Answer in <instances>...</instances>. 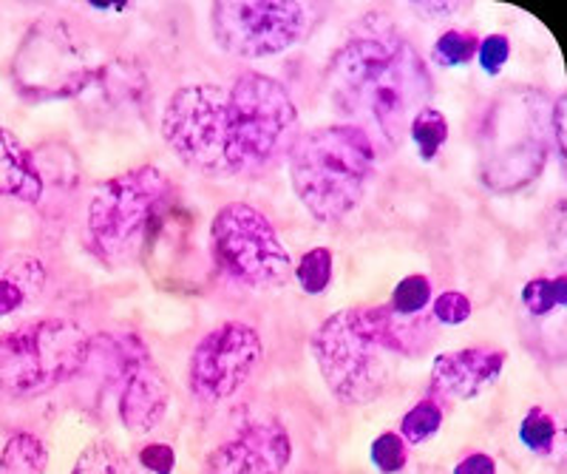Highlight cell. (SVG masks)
Listing matches in <instances>:
<instances>
[{
	"mask_svg": "<svg viewBox=\"0 0 567 474\" xmlns=\"http://www.w3.org/2000/svg\"><path fill=\"white\" fill-rule=\"evenodd\" d=\"M140 463L145 468H151L154 474H171L174 472L176 455L174 449L165 446V443H148V446L140 452Z\"/></svg>",
	"mask_w": 567,
	"mask_h": 474,
	"instance_id": "f1b7e54d",
	"label": "cell"
},
{
	"mask_svg": "<svg viewBox=\"0 0 567 474\" xmlns=\"http://www.w3.org/2000/svg\"><path fill=\"white\" fill-rule=\"evenodd\" d=\"M290 457V435L278 423H252L213 452L205 474H284Z\"/></svg>",
	"mask_w": 567,
	"mask_h": 474,
	"instance_id": "4fadbf2b",
	"label": "cell"
},
{
	"mask_svg": "<svg viewBox=\"0 0 567 474\" xmlns=\"http://www.w3.org/2000/svg\"><path fill=\"white\" fill-rule=\"evenodd\" d=\"M372 461L383 474H394L406 466V441L394 432H386L372 443Z\"/></svg>",
	"mask_w": 567,
	"mask_h": 474,
	"instance_id": "484cf974",
	"label": "cell"
},
{
	"mask_svg": "<svg viewBox=\"0 0 567 474\" xmlns=\"http://www.w3.org/2000/svg\"><path fill=\"white\" fill-rule=\"evenodd\" d=\"M265 344L250 324L225 321L207 332L190 356V392L202 403L233 398L261 364Z\"/></svg>",
	"mask_w": 567,
	"mask_h": 474,
	"instance_id": "7c38bea8",
	"label": "cell"
},
{
	"mask_svg": "<svg viewBox=\"0 0 567 474\" xmlns=\"http://www.w3.org/2000/svg\"><path fill=\"white\" fill-rule=\"evenodd\" d=\"M227 109L239 174L276 163L296 143L298 109L278 80L261 72L241 74L227 92Z\"/></svg>",
	"mask_w": 567,
	"mask_h": 474,
	"instance_id": "52a82bcc",
	"label": "cell"
},
{
	"mask_svg": "<svg viewBox=\"0 0 567 474\" xmlns=\"http://www.w3.org/2000/svg\"><path fill=\"white\" fill-rule=\"evenodd\" d=\"M440 423H443V410L440 403L425 398V401L414 403L412 410L406 412L403 423H400V437L409 443H423L432 435H437Z\"/></svg>",
	"mask_w": 567,
	"mask_h": 474,
	"instance_id": "44dd1931",
	"label": "cell"
},
{
	"mask_svg": "<svg viewBox=\"0 0 567 474\" xmlns=\"http://www.w3.org/2000/svg\"><path fill=\"white\" fill-rule=\"evenodd\" d=\"M556 437V423L554 418L545 410H530L528 415L523 418V426H519V441L530 449V452H548L554 446Z\"/></svg>",
	"mask_w": 567,
	"mask_h": 474,
	"instance_id": "d4e9b609",
	"label": "cell"
},
{
	"mask_svg": "<svg viewBox=\"0 0 567 474\" xmlns=\"http://www.w3.org/2000/svg\"><path fill=\"white\" fill-rule=\"evenodd\" d=\"M409 134H412L414 145H417L420 159L432 163L434 156L440 154V148H443L445 140H449V123H445V117L437 109L425 105L423 111L414 114L412 125H409Z\"/></svg>",
	"mask_w": 567,
	"mask_h": 474,
	"instance_id": "ac0fdd59",
	"label": "cell"
},
{
	"mask_svg": "<svg viewBox=\"0 0 567 474\" xmlns=\"http://www.w3.org/2000/svg\"><path fill=\"white\" fill-rule=\"evenodd\" d=\"M296 279L301 285L303 292L318 296L329 287L332 281V250L329 247H312L301 256L296 267Z\"/></svg>",
	"mask_w": 567,
	"mask_h": 474,
	"instance_id": "ffe728a7",
	"label": "cell"
},
{
	"mask_svg": "<svg viewBox=\"0 0 567 474\" xmlns=\"http://www.w3.org/2000/svg\"><path fill=\"white\" fill-rule=\"evenodd\" d=\"M12 78L27 100H69L97 80V69L65 20L40 18L20 40Z\"/></svg>",
	"mask_w": 567,
	"mask_h": 474,
	"instance_id": "9c48e42d",
	"label": "cell"
},
{
	"mask_svg": "<svg viewBox=\"0 0 567 474\" xmlns=\"http://www.w3.org/2000/svg\"><path fill=\"white\" fill-rule=\"evenodd\" d=\"M434 338L432 319L400 316L392 307H352L332 312L312 332V358L332 395L363 406L386 390L398 358H414Z\"/></svg>",
	"mask_w": 567,
	"mask_h": 474,
	"instance_id": "7a4b0ae2",
	"label": "cell"
},
{
	"mask_svg": "<svg viewBox=\"0 0 567 474\" xmlns=\"http://www.w3.org/2000/svg\"><path fill=\"white\" fill-rule=\"evenodd\" d=\"M91 336L69 319H45L0 338V392L29 398L85 370Z\"/></svg>",
	"mask_w": 567,
	"mask_h": 474,
	"instance_id": "8992f818",
	"label": "cell"
},
{
	"mask_svg": "<svg viewBox=\"0 0 567 474\" xmlns=\"http://www.w3.org/2000/svg\"><path fill=\"white\" fill-rule=\"evenodd\" d=\"M523 305L530 316H548L556 307L567 305V276L556 279H530L523 287Z\"/></svg>",
	"mask_w": 567,
	"mask_h": 474,
	"instance_id": "d6986e66",
	"label": "cell"
},
{
	"mask_svg": "<svg viewBox=\"0 0 567 474\" xmlns=\"http://www.w3.org/2000/svg\"><path fill=\"white\" fill-rule=\"evenodd\" d=\"M508 58H511V43L505 34H488L485 40H480L477 60H480V69H483L485 74L494 78V74L503 72Z\"/></svg>",
	"mask_w": 567,
	"mask_h": 474,
	"instance_id": "4316f807",
	"label": "cell"
},
{
	"mask_svg": "<svg viewBox=\"0 0 567 474\" xmlns=\"http://www.w3.org/2000/svg\"><path fill=\"white\" fill-rule=\"evenodd\" d=\"M29 299V290L18 276H0V316H9Z\"/></svg>",
	"mask_w": 567,
	"mask_h": 474,
	"instance_id": "f546056e",
	"label": "cell"
},
{
	"mask_svg": "<svg viewBox=\"0 0 567 474\" xmlns=\"http://www.w3.org/2000/svg\"><path fill=\"white\" fill-rule=\"evenodd\" d=\"M43 174L34 163L32 151L12 131L0 128V196L34 205L43 199Z\"/></svg>",
	"mask_w": 567,
	"mask_h": 474,
	"instance_id": "2e32d148",
	"label": "cell"
},
{
	"mask_svg": "<svg viewBox=\"0 0 567 474\" xmlns=\"http://www.w3.org/2000/svg\"><path fill=\"white\" fill-rule=\"evenodd\" d=\"M432 301V281L425 276H406L392 292V310L400 316H420L425 305Z\"/></svg>",
	"mask_w": 567,
	"mask_h": 474,
	"instance_id": "cb8c5ba5",
	"label": "cell"
},
{
	"mask_svg": "<svg viewBox=\"0 0 567 474\" xmlns=\"http://www.w3.org/2000/svg\"><path fill=\"white\" fill-rule=\"evenodd\" d=\"M550 128H554L556 151H559V156L565 159V97L554 100V109H550Z\"/></svg>",
	"mask_w": 567,
	"mask_h": 474,
	"instance_id": "1f68e13d",
	"label": "cell"
},
{
	"mask_svg": "<svg viewBox=\"0 0 567 474\" xmlns=\"http://www.w3.org/2000/svg\"><path fill=\"white\" fill-rule=\"evenodd\" d=\"M505 367L503 350L468 347V350L443 352L432 364V390L452 401H468L499 378Z\"/></svg>",
	"mask_w": 567,
	"mask_h": 474,
	"instance_id": "9a60e30c",
	"label": "cell"
},
{
	"mask_svg": "<svg viewBox=\"0 0 567 474\" xmlns=\"http://www.w3.org/2000/svg\"><path fill=\"white\" fill-rule=\"evenodd\" d=\"M432 74L412 43L392 32H369L349 40L329 65V92L336 105L369 140L398 148L414 114L432 97Z\"/></svg>",
	"mask_w": 567,
	"mask_h": 474,
	"instance_id": "6da1fadb",
	"label": "cell"
},
{
	"mask_svg": "<svg viewBox=\"0 0 567 474\" xmlns=\"http://www.w3.org/2000/svg\"><path fill=\"white\" fill-rule=\"evenodd\" d=\"M471 316V301L468 296L457 290H449V292H440L437 301H434V319L440 324H449V327H460L465 324Z\"/></svg>",
	"mask_w": 567,
	"mask_h": 474,
	"instance_id": "83f0119b",
	"label": "cell"
},
{
	"mask_svg": "<svg viewBox=\"0 0 567 474\" xmlns=\"http://www.w3.org/2000/svg\"><path fill=\"white\" fill-rule=\"evenodd\" d=\"M49 463L45 443L32 432H18L9 437L0 455V474H43Z\"/></svg>",
	"mask_w": 567,
	"mask_h": 474,
	"instance_id": "e0dca14e",
	"label": "cell"
},
{
	"mask_svg": "<svg viewBox=\"0 0 567 474\" xmlns=\"http://www.w3.org/2000/svg\"><path fill=\"white\" fill-rule=\"evenodd\" d=\"M454 474H496V463L491 455L477 452V455L463 457V461L457 463V468H454Z\"/></svg>",
	"mask_w": 567,
	"mask_h": 474,
	"instance_id": "4dcf8cb0",
	"label": "cell"
},
{
	"mask_svg": "<svg viewBox=\"0 0 567 474\" xmlns=\"http://www.w3.org/2000/svg\"><path fill=\"white\" fill-rule=\"evenodd\" d=\"M162 134L187 168L210 176L239 174L227 92L219 85H185L174 92L162 114Z\"/></svg>",
	"mask_w": 567,
	"mask_h": 474,
	"instance_id": "ba28073f",
	"label": "cell"
},
{
	"mask_svg": "<svg viewBox=\"0 0 567 474\" xmlns=\"http://www.w3.org/2000/svg\"><path fill=\"white\" fill-rule=\"evenodd\" d=\"M210 245L221 270L247 287H278L292 274V259L272 221L247 202H230L216 214Z\"/></svg>",
	"mask_w": 567,
	"mask_h": 474,
	"instance_id": "30bf717a",
	"label": "cell"
},
{
	"mask_svg": "<svg viewBox=\"0 0 567 474\" xmlns=\"http://www.w3.org/2000/svg\"><path fill=\"white\" fill-rule=\"evenodd\" d=\"M310 3L296 0H227L213 3V38L227 54L261 60L292 49L307 34Z\"/></svg>",
	"mask_w": 567,
	"mask_h": 474,
	"instance_id": "8fae6325",
	"label": "cell"
},
{
	"mask_svg": "<svg viewBox=\"0 0 567 474\" xmlns=\"http://www.w3.org/2000/svg\"><path fill=\"white\" fill-rule=\"evenodd\" d=\"M171 403L168 378L156 370L148 352L136 350L131 358L128 370L123 378V392H120V421L134 435H145L165 418Z\"/></svg>",
	"mask_w": 567,
	"mask_h": 474,
	"instance_id": "5bb4252c",
	"label": "cell"
},
{
	"mask_svg": "<svg viewBox=\"0 0 567 474\" xmlns=\"http://www.w3.org/2000/svg\"><path fill=\"white\" fill-rule=\"evenodd\" d=\"M550 97L514 85L491 103L480 128V176L496 194L528 188L550 154Z\"/></svg>",
	"mask_w": 567,
	"mask_h": 474,
	"instance_id": "277c9868",
	"label": "cell"
},
{
	"mask_svg": "<svg viewBox=\"0 0 567 474\" xmlns=\"http://www.w3.org/2000/svg\"><path fill=\"white\" fill-rule=\"evenodd\" d=\"M171 194L174 183L156 165H140L100 185L85 210V234L94 254L111 265L136 256L168 208Z\"/></svg>",
	"mask_w": 567,
	"mask_h": 474,
	"instance_id": "5b68a950",
	"label": "cell"
},
{
	"mask_svg": "<svg viewBox=\"0 0 567 474\" xmlns=\"http://www.w3.org/2000/svg\"><path fill=\"white\" fill-rule=\"evenodd\" d=\"M374 168V143L352 123L307 131L290 148V183L318 221H341L361 205Z\"/></svg>",
	"mask_w": 567,
	"mask_h": 474,
	"instance_id": "3957f363",
	"label": "cell"
},
{
	"mask_svg": "<svg viewBox=\"0 0 567 474\" xmlns=\"http://www.w3.org/2000/svg\"><path fill=\"white\" fill-rule=\"evenodd\" d=\"M477 47H480L477 34L452 29V32H445L437 38V43H434L432 49V60L437 65H445V69H452V65H465L477 58Z\"/></svg>",
	"mask_w": 567,
	"mask_h": 474,
	"instance_id": "7402d4cb",
	"label": "cell"
},
{
	"mask_svg": "<svg viewBox=\"0 0 567 474\" xmlns=\"http://www.w3.org/2000/svg\"><path fill=\"white\" fill-rule=\"evenodd\" d=\"M71 474H131V468L125 457L120 455V449L111 446L109 441H97L83 449V455L78 457Z\"/></svg>",
	"mask_w": 567,
	"mask_h": 474,
	"instance_id": "603a6c76",
	"label": "cell"
}]
</instances>
